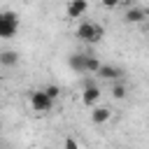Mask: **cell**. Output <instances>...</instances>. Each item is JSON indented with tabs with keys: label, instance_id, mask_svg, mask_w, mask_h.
Instances as JSON below:
<instances>
[{
	"label": "cell",
	"instance_id": "1",
	"mask_svg": "<svg viewBox=\"0 0 149 149\" xmlns=\"http://www.w3.org/2000/svg\"><path fill=\"white\" fill-rule=\"evenodd\" d=\"M81 42H86V44H98L102 37H105V28L100 26V23H95V21H81L79 26H77V33H74Z\"/></svg>",
	"mask_w": 149,
	"mask_h": 149
},
{
	"label": "cell",
	"instance_id": "2",
	"mask_svg": "<svg viewBox=\"0 0 149 149\" xmlns=\"http://www.w3.org/2000/svg\"><path fill=\"white\" fill-rule=\"evenodd\" d=\"M19 30V16L14 12H0V40H9L14 37Z\"/></svg>",
	"mask_w": 149,
	"mask_h": 149
},
{
	"label": "cell",
	"instance_id": "3",
	"mask_svg": "<svg viewBox=\"0 0 149 149\" xmlns=\"http://www.w3.org/2000/svg\"><path fill=\"white\" fill-rule=\"evenodd\" d=\"M30 107H33V112H37V114H47V112H51L54 100L44 93V88H42V91H33V93H30Z\"/></svg>",
	"mask_w": 149,
	"mask_h": 149
},
{
	"label": "cell",
	"instance_id": "4",
	"mask_svg": "<svg viewBox=\"0 0 149 149\" xmlns=\"http://www.w3.org/2000/svg\"><path fill=\"white\" fill-rule=\"evenodd\" d=\"M88 9V0H68L65 5V14L68 19H81Z\"/></svg>",
	"mask_w": 149,
	"mask_h": 149
},
{
	"label": "cell",
	"instance_id": "5",
	"mask_svg": "<svg viewBox=\"0 0 149 149\" xmlns=\"http://www.w3.org/2000/svg\"><path fill=\"white\" fill-rule=\"evenodd\" d=\"M98 100H100V88H98L95 84L84 86V91H81V105H84V107H95Z\"/></svg>",
	"mask_w": 149,
	"mask_h": 149
},
{
	"label": "cell",
	"instance_id": "6",
	"mask_svg": "<svg viewBox=\"0 0 149 149\" xmlns=\"http://www.w3.org/2000/svg\"><path fill=\"white\" fill-rule=\"evenodd\" d=\"M123 19H126V23H142V21L149 19V9H144V7H128Z\"/></svg>",
	"mask_w": 149,
	"mask_h": 149
},
{
	"label": "cell",
	"instance_id": "7",
	"mask_svg": "<svg viewBox=\"0 0 149 149\" xmlns=\"http://www.w3.org/2000/svg\"><path fill=\"white\" fill-rule=\"evenodd\" d=\"M68 65H70V70H74L77 74H86V54H70Z\"/></svg>",
	"mask_w": 149,
	"mask_h": 149
},
{
	"label": "cell",
	"instance_id": "8",
	"mask_svg": "<svg viewBox=\"0 0 149 149\" xmlns=\"http://www.w3.org/2000/svg\"><path fill=\"white\" fill-rule=\"evenodd\" d=\"M100 79H107V81H114V79H119L121 77V68H116V65H102L100 63V68H98V72H95Z\"/></svg>",
	"mask_w": 149,
	"mask_h": 149
},
{
	"label": "cell",
	"instance_id": "9",
	"mask_svg": "<svg viewBox=\"0 0 149 149\" xmlns=\"http://www.w3.org/2000/svg\"><path fill=\"white\" fill-rule=\"evenodd\" d=\"M91 109H93L91 112V123L93 126H102V123H107L112 119V112L107 107H91Z\"/></svg>",
	"mask_w": 149,
	"mask_h": 149
},
{
	"label": "cell",
	"instance_id": "10",
	"mask_svg": "<svg viewBox=\"0 0 149 149\" xmlns=\"http://www.w3.org/2000/svg\"><path fill=\"white\" fill-rule=\"evenodd\" d=\"M0 65H5V68H14V65H19V51H12V49L0 51Z\"/></svg>",
	"mask_w": 149,
	"mask_h": 149
},
{
	"label": "cell",
	"instance_id": "11",
	"mask_svg": "<svg viewBox=\"0 0 149 149\" xmlns=\"http://www.w3.org/2000/svg\"><path fill=\"white\" fill-rule=\"evenodd\" d=\"M109 93H112V98H114V100H123V98H126V93H128V88H126V84H123V81L114 79V81H112V86H109Z\"/></svg>",
	"mask_w": 149,
	"mask_h": 149
},
{
	"label": "cell",
	"instance_id": "12",
	"mask_svg": "<svg viewBox=\"0 0 149 149\" xmlns=\"http://www.w3.org/2000/svg\"><path fill=\"white\" fill-rule=\"evenodd\" d=\"M98 68H100V61H98V56H91V54H86V74L91 72V74H95L98 72Z\"/></svg>",
	"mask_w": 149,
	"mask_h": 149
},
{
	"label": "cell",
	"instance_id": "13",
	"mask_svg": "<svg viewBox=\"0 0 149 149\" xmlns=\"http://www.w3.org/2000/svg\"><path fill=\"white\" fill-rule=\"evenodd\" d=\"M130 0H100V5L102 7H107V9H114V7H121V5H128Z\"/></svg>",
	"mask_w": 149,
	"mask_h": 149
},
{
	"label": "cell",
	"instance_id": "14",
	"mask_svg": "<svg viewBox=\"0 0 149 149\" xmlns=\"http://www.w3.org/2000/svg\"><path fill=\"white\" fill-rule=\"evenodd\" d=\"M44 93H47V95H49V98H51V100L56 102V98H58V93H61V88H58V86H54V84H49V86L44 88Z\"/></svg>",
	"mask_w": 149,
	"mask_h": 149
},
{
	"label": "cell",
	"instance_id": "15",
	"mask_svg": "<svg viewBox=\"0 0 149 149\" xmlns=\"http://www.w3.org/2000/svg\"><path fill=\"white\" fill-rule=\"evenodd\" d=\"M63 149H79V142H77L72 135H68V137L63 140Z\"/></svg>",
	"mask_w": 149,
	"mask_h": 149
},
{
	"label": "cell",
	"instance_id": "16",
	"mask_svg": "<svg viewBox=\"0 0 149 149\" xmlns=\"http://www.w3.org/2000/svg\"><path fill=\"white\" fill-rule=\"evenodd\" d=\"M42 149H49V147H42Z\"/></svg>",
	"mask_w": 149,
	"mask_h": 149
},
{
	"label": "cell",
	"instance_id": "17",
	"mask_svg": "<svg viewBox=\"0 0 149 149\" xmlns=\"http://www.w3.org/2000/svg\"><path fill=\"white\" fill-rule=\"evenodd\" d=\"M0 130H2V123H0Z\"/></svg>",
	"mask_w": 149,
	"mask_h": 149
},
{
	"label": "cell",
	"instance_id": "18",
	"mask_svg": "<svg viewBox=\"0 0 149 149\" xmlns=\"http://www.w3.org/2000/svg\"><path fill=\"white\" fill-rule=\"evenodd\" d=\"M147 30H149V26H147Z\"/></svg>",
	"mask_w": 149,
	"mask_h": 149
}]
</instances>
